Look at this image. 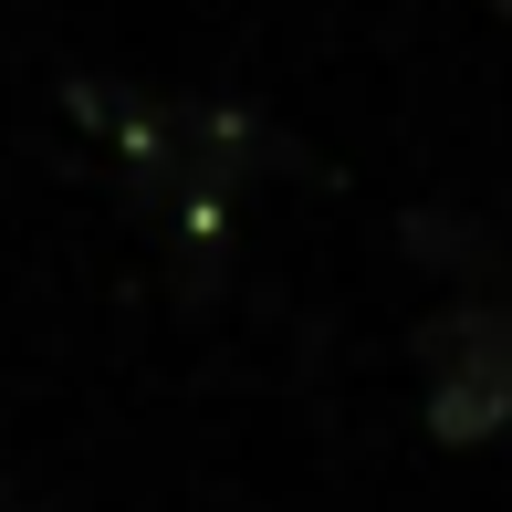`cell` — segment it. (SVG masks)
I'll return each instance as SVG.
<instances>
[{
  "label": "cell",
  "mask_w": 512,
  "mask_h": 512,
  "mask_svg": "<svg viewBox=\"0 0 512 512\" xmlns=\"http://www.w3.org/2000/svg\"><path fill=\"white\" fill-rule=\"evenodd\" d=\"M492 11H502V21H512V0H492Z\"/></svg>",
  "instance_id": "cell-2"
},
{
  "label": "cell",
  "mask_w": 512,
  "mask_h": 512,
  "mask_svg": "<svg viewBox=\"0 0 512 512\" xmlns=\"http://www.w3.org/2000/svg\"><path fill=\"white\" fill-rule=\"evenodd\" d=\"M418 366H429V439L481 450L512 429V304H450L418 335Z\"/></svg>",
  "instance_id": "cell-1"
}]
</instances>
